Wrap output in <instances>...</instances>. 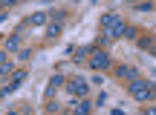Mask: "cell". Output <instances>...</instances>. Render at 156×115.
<instances>
[{
    "label": "cell",
    "mask_w": 156,
    "mask_h": 115,
    "mask_svg": "<svg viewBox=\"0 0 156 115\" xmlns=\"http://www.w3.org/2000/svg\"><path fill=\"white\" fill-rule=\"evenodd\" d=\"M90 55V46H81V49H75V60H84Z\"/></svg>",
    "instance_id": "9"
},
{
    "label": "cell",
    "mask_w": 156,
    "mask_h": 115,
    "mask_svg": "<svg viewBox=\"0 0 156 115\" xmlns=\"http://www.w3.org/2000/svg\"><path fill=\"white\" fill-rule=\"evenodd\" d=\"M69 92L78 95V98H84V95H87V81H84V78H73V81H69Z\"/></svg>",
    "instance_id": "5"
},
{
    "label": "cell",
    "mask_w": 156,
    "mask_h": 115,
    "mask_svg": "<svg viewBox=\"0 0 156 115\" xmlns=\"http://www.w3.org/2000/svg\"><path fill=\"white\" fill-rule=\"evenodd\" d=\"M87 63L93 66V69H107V66H110V58H107V52H104V49H90Z\"/></svg>",
    "instance_id": "3"
},
{
    "label": "cell",
    "mask_w": 156,
    "mask_h": 115,
    "mask_svg": "<svg viewBox=\"0 0 156 115\" xmlns=\"http://www.w3.org/2000/svg\"><path fill=\"white\" fill-rule=\"evenodd\" d=\"M127 92H130V98H136V101H142V104H147V98L153 95V83L136 75V78H130V83H127Z\"/></svg>",
    "instance_id": "1"
},
{
    "label": "cell",
    "mask_w": 156,
    "mask_h": 115,
    "mask_svg": "<svg viewBox=\"0 0 156 115\" xmlns=\"http://www.w3.org/2000/svg\"><path fill=\"white\" fill-rule=\"evenodd\" d=\"M101 35H107V38H122L124 35V20L116 15V12H110V15L101 17Z\"/></svg>",
    "instance_id": "2"
},
{
    "label": "cell",
    "mask_w": 156,
    "mask_h": 115,
    "mask_svg": "<svg viewBox=\"0 0 156 115\" xmlns=\"http://www.w3.org/2000/svg\"><path fill=\"white\" fill-rule=\"evenodd\" d=\"M9 60V52H0V63H6Z\"/></svg>",
    "instance_id": "12"
},
{
    "label": "cell",
    "mask_w": 156,
    "mask_h": 115,
    "mask_svg": "<svg viewBox=\"0 0 156 115\" xmlns=\"http://www.w3.org/2000/svg\"><path fill=\"white\" fill-rule=\"evenodd\" d=\"M116 72H119V78H136V75H139V72H136L133 66H119Z\"/></svg>",
    "instance_id": "6"
},
{
    "label": "cell",
    "mask_w": 156,
    "mask_h": 115,
    "mask_svg": "<svg viewBox=\"0 0 156 115\" xmlns=\"http://www.w3.org/2000/svg\"><path fill=\"white\" fill-rule=\"evenodd\" d=\"M90 110H93V104H90V101H84V98L75 104V112H81V115H84V112H90Z\"/></svg>",
    "instance_id": "7"
},
{
    "label": "cell",
    "mask_w": 156,
    "mask_h": 115,
    "mask_svg": "<svg viewBox=\"0 0 156 115\" xmlns=\"http://www.w3.org/2000/svg\"><path fill=\"white\" fill-rule=\"evenodd\" d=\"M23 78H26V72H23V69H17V72H15V75H12V81H9V83H6V86H3V89H0V95H9V92H15V89H17V86H20V83H23Z\"/></svg>",
    "instance_id": "4"
},
{
    "label": "cell",
    "mask_w": 156,
    "mask_h": 115,
    "mask_svg": "<svg viewBox=\"0 0 156 115\" xmlns=\"http://www.w3.org/2000/svg\"><path fill=\"white\" fill-rule=\"evenodd\" d=\"M29 23H35V26H41V23H46V15H35Z\"/></svg>",
    "instance_id": "11"
},
{
    "label": "cell",
    "mask_w": 156,
    "mask_h": 115,
    "mask_svg": "<svg viewBox=\"0 0 156 115\" xmlns=\"http://www.w3.org/2000/svg\"><path fill=\"white\" fill-rule=\"evenodd\" d=\"M17 43H20L17 38H9V40H6V52H15V49H17Z\"/></svg>",
    "instance_id": "10"
},
{
    "label": "cell",
    "mask_w": 156,
    "mask_h": 115,
    "mask_svg": "<svg viewBox=\"0 0 156 115\" xmlns=\"http://www.w3.org/2000/svg\"><path fill=\"white\" fill-rule=\"evenodd\" d=\"M55 35H61V23H49L46 26V38H55Z\"/></svg>",
    "instance_id": "8"
}]
</instances>
